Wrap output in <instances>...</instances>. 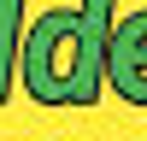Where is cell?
Here are the masks:
<instances>
[{
    "label": "cell",
    "instance_id": "2",
    "mask_svg": "<svg viewBox=\"0 0 147 141\" xmlns=\"http://www.w3.org/2000/svg\"><path fill=\"white\" fill-rule=\"evenodd\" d=\"M106 82H112L129 106L147 112V12L112 23V41H106Z\"/></svg>",
    "mask_w": 147,
    "mask_h": 141
},
{
    "label": "cell",
    "instance_id": "3",
    "mask_svg": "<svg viewBox=\"0 0 147 141\" xmlns=\"http://www.w3.org/2000/svg\"><path fill=\"white\" fill-rule=\"evenodd\" d=\"M24 53V0H0V106L12 94V59Z\"/></svg>",
    "mask_w": 147,
    "mask_h": 141
},
{
    "label": "cell",
    "instance_id": "1",
    "mask_svg": "<svg viewBox=\"0 0 147 141\" xmlns=\"http://www.w3.org/2000/svg\"><path fill=\"white\" fill-rule=\"evenodd\" d=\"M112 0L53 6L24 30L18 77L35 106H94L106 88V41H112Z\"/></svg>",
    "mask_w": 147,
    "mask_h": 141
}]
</instances>
